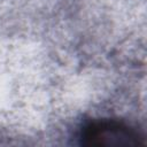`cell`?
I'll list each match as a JSON object with an SVG mask.
<instances>
[{"instance_id": "cell-1", "label": "cell", "mask_w": 147, "mask_h": 147, "mask_svg": "<svg viewBox=\"0 0 147 147\" xmlns=\"http://www.w3.org/2000/svg\"><path fill=\"white\" fill-rule=\"evenodd\" d=\"M84 146H139L142 137L130 125L115 119H98L86 123L79 132Z\"/></svg>"}]
</instances>
